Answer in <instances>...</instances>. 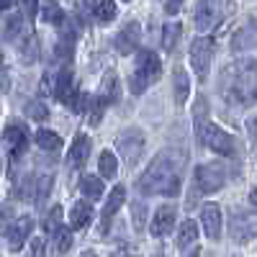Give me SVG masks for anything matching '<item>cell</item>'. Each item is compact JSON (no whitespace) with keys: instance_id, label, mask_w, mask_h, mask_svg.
<instances>
[{"instance_id":"46","label":"cell","mask_w":257,"mask_h":257,"mask_svg":"<svg viewBox=\"0 0 257 257\" xmlns=\"http://www.w3.org/2000/svg\"><path fill=\"white\" fill-rule=\"evenodd\" d=\"M198 254H201V249H198V247H196V249H190V252H185V254H183V257H198Z\"/></svg>"},{"instance_id":"11","label":"cell","mask_w":257,"mask_h":257,"mask_svg":"<svg viewBox=\"0 0 257 257\" xmlns=\"http://www.w3.org/2000/svg\"><path fill=\"white\" fill-rule=\"evenodd\" d=\"M80 88L75 85V77H72V72L70 70H59L57 75H54V90H52V95L62 103V105H67V108L72 111V105H75V100L80 98Z\"/></svg>"},{"instance_id":"5","label":"cell","mask_w":257,"mask_h":257,"mask_svg":"<svg viewBox=\"0 0 257 257\" xmlns=\"http://www.w3.org/2000/svg\"><path fill=\"white\" fill-rule=\"evenodd\" d=\"M229 237L237 244L257 239V211L252 208H231L229 211Z\"/></svg>"},{"instance_id":"3","label":"cell","mask_w":257,"mask_h":257,"mask_svg":"<svg viewBox=\"0 0 257 257\" xmlns=\"http://www.w3.org/2000/svg\"><path fill=\"white\" fill-rule=\"evenodd\" d=\"M160 72H162V59H160L152 49L137 52L134 70H132V77H128V88H132V93H134V95L147 93V88L160 77Z\"/></svg>"},{"instance_id":"10","label":"cell","mask_w":257,"mask_h":257,"mask_svg":"<svg viewBox=\"0 0 257 257\" xmlns=\"http://www.w3.org/2000/svg\"><path fill=\"white\" fill-rule=\"evenodd\" d=\"M3 142H6L8 160L16 162L29 149V132H26V126L24 123H8L3 128Z\"/></svg>"},{"instance_id":"34","label":"cell","mask_w":257,"mask_h":257,"mask_svg":"<svg viewBox=\"0 0 257 257\" xmlns=\"http://www.w3.org/2000/svg\"><path fill=\"white\" fill-rule=\"evenodd\" d=\"M54 188V175L52 173H44V175H39V183H36V201L34 206H44L47 198H49V193Z\"/></svg>"},{"instance_id":"24","label":"cell","mask_w":257,"mask_h":257,"mask_svg":"<svg viewBox=\"0 0 257 257\" xmlns=\"http://www.w3.org/2000/svg\"><path fill=\"white\" fill-rule=\"evenodd\" d=\"M100 98H105L108 103H118L121 100V85H118V75L111 70L105 72V77L100 80V90H98Z\"/></svg>"},{"instance_id":"13","label":"cell","mask_w":257,"mask_h":257,"mask_svg":"<svg viewBox=\"0 0 257 257\" xmlns=\"http://www.w3.org/2000/svg\"><path fill=\"white\" fill-rule=\"evenodd\" d=\"M175 224H178V208L173 203H165L155 211L152 224H149V234H152L155 239H162L175 229Z\"/></svg>"},{"instance_id":"33","label":"cell","mask_w":257,"mask_h":257,"mask_svg":"<svg viewBox=\"0 0 257 257\" xmlns=\"http://www.w3.org/2000/svg\"><path fill=\"white\" fill-rule=\"evenodd\" d=\"M41 16H44V21H49V24H54L59 29L67 26V13H64L57 3H44L41 6Z\"/></svg>"},{"instance_id":"18","label":"cell","mask_w":257,"mask_h":257,"mask_svg":"<svg viewBox=\"0 0 257 257\" xmlns=\"http://www.w3.org/2000/svg\"><path fill=\"white\" fill-rule=\"evenodd\" d=\"M211 123V105L208 98H196V105H193V132H196V142H203V134Z\"/></svg>"},{"instance_id":"39","label":"cell","mask_w":257,"mask_h":257,"mask_svg":"<svg viewBox=\"0 0 257 257\" xmlns=\"http://www.w3.org/2000/svg\"><path fill=\"white\" fill-rule=\"evenodd\" d=\"M59 226H62V206L57 203V206H54V208L47 213V219H44V231L54 234Z\"/></svg>"},{"instance_id":"31","label":"cell","mask_w":257,"mask_h":257,"mask_svg":"<svg viewBox=\"0 0 257 257\" xmlns=\"http://www.w3.org/2000/svg\"><path fill=\"white\" fill-rule=\"evenodd\" d=\"M80 188H82V193L88 198H100L103 196V190H105V185H103V178L100 175H82V180H80Z\"/></svg>"},{"instance_id":"41","label":"cell","mask_w":257,"mask_h":257,"mask_svg":"<svg viewBox=\"0 0 257 257\" xmlns=\"http://www.w3.org/2000/svg\"><path fill=\"white\" fill-rule=\"evenodd\" d=\"M165 11H167V13H180L183 6H180V3H165Z\"/></svg>"},{"instance_id":"1","label":"cell","mask_w":257,"mask_h":257,"mask_svg":"<svg viewBox=\"0 0 257 257\" xmlns=\"http://www.w3.org/2000/svg\"><path fill=\"white\" fill-rule=\"evenodd\" d=\"M185 160L188 155L180 149H162L160 155H155L142 178L137 180L139 196H178L185 173Z\"/></svg>"},{"instance_id":"7","label":"cell","mask_w":257,"mask_h":257,"mask_svg":"<svg viewBox=\"0 0 257 257\" xmlns=\"http://www.w3.org/2000/svg\"><path fill=\"white\" fill-rule=\"evenodd\" d=\"M234 6L231 3H211V0H206V3H198L196 6V29L198 31H211L216 24H221L224 16L231 13Z\"/></svg>"},{"instance_id":"9","label":"cell","mask_w":257,"mask_h":257,"mask_svg":"<svg viewBox=\"0 0 257 257\" xmlns=\"http://www.w3.org/2000/svg\"><path fill=\"white\" fill-rule=\"evenodd\" d=\"M201 147H208V149H213V152H219L224 157L237 155V139H234L229 132H224V128H219L216 123H208Z\"/></svg>"},{"instance_id":"35","label":"cell","mask_w":257,"mask_h":257,"mask_svg":"<svg viewBox=\"0 0 257 257\" xmlns=\"http://www.w3.org/2000/svg\"><path fill=\"white\" fill-rule=\"evenodd\" d=\"M180 36H183V26H180V24H167V26L162 29V49H165V52H173Z\"/></svg>"},{"instance_id":"23","label":"cell","mask_w":257,"mask_h":257,"mask_svg":"<svg viewBox=\"0 0 257 257\" xmlns=\"http://www.w3.org/2000/svg\"><path fill=\"white\" fill-rule=\"evenodd\" d=\"M173 93H175L178 105H183L190 95V80H188V72L183 70V64H175V70H173Z\"/></svg>"},{"instance_id":"20","label":"cell","mask_w":257,"mask_h":257,"mask_svg":"<svg viewBox=\"0 0 257 257\" xmlns=\"http://www.w3.org/2000/svg\"><path fill=\"white\" fill-rule=\"evenodd\" d=\"M196 242H198V224L193 221V219H183V224L178 229V249L185 254V252L198 247Z\"/></svg>"},{"instance_id":"48","label":"cell","mask_w":257,"mask_h":257,"mask_svg":"<svg viewBox=\"0 0 257 257\" xmlns=\"http://www.w3.org/2000/svg\"><path fill=\"white\" fill-rule=\"evenodd\" d=\"M152 257H165V252H155V254H152Z\"/></svg>"},{"instance_id":"16","label":"cell","mask_w":257,"mask_h":257,"mask_svg":"<svg viewBox=\"0 0 257 257\" xmlns=\"http://www.w3.org/2000/svg\"><path fill=\"white\" fill-rule=\"evenodd\" d=\"M139 41H142V29H139L137 21H132V24H126V26L116 34L113 47H116L121 54H134V52L139 49Z\"/></svg>"},{"instance_id":"2","label":"cell","mask_w":257,"mask_h":257,"mask_svg":"<svg viewBox=\"0 0 257 257\" xmlns=\"http://www.w3.org/2000/svg\"><path fill=\"white\" fill-rule=\"evenodd\" d=\"M219 95L234 108L257 103V59H237L219 75Z\"/></svg>"},{"instance_id":"12","label":"cell","mask_w":257,"mask_h":257,"mask_svg":"<svg viewBox=\"0 0 257 257\" xmlns=\"http://www.w3.org/2000/svg\"><path fill=\"white\" fill-rule=\"evenodd\" d=\"M34 234V219L31 216H18L16 221H11L6 226V244L11 252H18L29 242V237Z\"/></svg>"},{"instance_id":"47","label":"cell","mask_w":257,"mask_h":257,"mask_svg":"<svg viewBox=\"0 0 257 257\" xmlns=\"http://www.w3.org/2000/svg\"><path fill=\"white\" fill-rule=\"evenodd\" d=\"M80 257H95V252H90V249H88V252H82Z\"/></svg>"},{"instance_id":"8","label":"cell","mask_w":257,"mask_h":257,"mask_svg":"<svg viewBox=\"0 0 257 257\" xmlns=\"http://www.w3.org/2000/svg\"><path fill=\"white\" fill-rule=\"evenodd\" d=\"M211 59H213V39L211 36H198L190 44V64H193V70H196L201 82L208 77Z\"/></svg>"},{"instance_id":"38","label":"cell","mask_w":257,"mask_h":257,"mask_svg":"<svg viewBox=\"0 0 257 257\" xmlns=\"http://www.w3.org/2000/svg\"><path fill=\"white\" fill-rule=\"evenodd\" d=\"M26 116L31 121H47L49 118V108L41 100H29L26 103Z\"/></svg>"},{"instance_id":"21","label":"cell","mask_w":257,"mask_h":257,"mask_svg":"<svg viewBox=\"0 0 257 257\" xmlns=\"http://www.w3.org/2000/svg\"><path fill=\"white\" fill-rule=\"evenodd\" d=\"M18 54H21V62L24 64H34L41 57V39L34 31H29L26 39L18 41Z\"/></svg>"},{"instance_id":"32","label":"cell","mask_w":257,"mask_h":257,"mask_svg":"<svg viewBox=\"0 0 257 257\" xmlns=\"http://www.w3.org/2000/svg\"><path fill=\"white\" fill-rule=\"evenodd\" d=\"M36 144H39V149L57 152V149L62 147V137L57 132H49V128H39V132H36Z\"/></svg>"},{"instance_id":"43","label":"cell","mask_w":257,"mask_h":257,"mask_svg":"<svg viewBox=\"0 0 257 257\" xmlns=\"http://www.w3.org/2000/svg\"><path fill=\"white\" fill-rule=\"evenodd\" d=\"M8 85H11V80H8V70L3 67V90H8Z\"/></svg>"},{"instance_id":"30","label":"cell","mask_w":257,"mask_h":257,"mask_svg":"<svg viewBox=\"0 0 257 257\" xmlns=\"http://www.w3.org/2000/svg\"><path fill=\"white\" fill-rule=\"evenodd\" d=\"M21 34H24V16L21 13H11L3 18V36L6 41H16Z\"/></svg>"},{"instance_id":"4","label":"cell","mask_w":257,"mask_h":257,"mask_svg":"<svg viewBox=\"0 0 257 257\" xmlns=\"http://www.w3.org/2000/svg\"><path fill=\"white\" fill-rule=\"evenodd\" d=\"M229 180V165L224 160H213V162H203L196 167V175H193V183H196V190L208 196V193H216L219 188H224V183Z\"/></svg>"},{"instance_id":"36","label":"cell","mask_w":257,"mask_h":257,"mask_svg":"<svg viewBox=\"0 0 257 257\" xmlns=\"http://www.w3.org/2000/svg\"><path fill=\"white\" fill-rule=\"evenodd\" d=\"M105 98H100V95H95V98H90V108H88V123L90 126H98L100 123V118H103V113H105Z\"/></svg>"},{"instance_id":"17","label":"cell","mask_w":257,"mask_h":257,"mask_svg":"<svg viewBox=\"0 0 257 257\" xmlns=\"http://www.w3.org/2000/svg\"><path fill=\"white\" fill-rule=\"evenodd\" d=\"M123 201H126V188H123V185H116V188L111 190L108 201H105V206H103V213H100V234L108 231L111 219L118 213V208H121V203H123Z\"/></svg>"},{"instance_id":"29","label":"cell","mask_w":257,"mask_h":257,"mask_svg":"<svg viewBox=\"0 0 257 257\" xmlns=\"http://www.w3.org/2000/svg\"><path fill=\"white\" fill-rule=\"evenodd\" d=\"M36 183H39L36 175H26L24 180L16 185V198L24 201V203H34L36 201Z\"/></svg>"},{"instance_id":"45","label":"cell","mask_w":257,"mask_h":257,"mask_svg":"<svg viewBox=\"0 0 257 257\" xmlns=\"http://www.w3.org/2000/svg\"><path fill=\"white\" fill-rule=\"evenodd\" d=\"M249 203L257 208V190H252V193H249Z\"/></svg>"},{"instance_id":"40","label":"cell","mask_w":257,"mask_h":257,"mask_svg":"<svg viewBox=\"0 0 257 257\" xmlns=\"http://www.w3.org/2000/svg\"><path fill=\"white\" fill-rule=\"evenodd\" d=\"M29 257H47V244L44 239H34L31 242V254Z\"/></svg>"},{"instance_id":"27","label":"cell","mask_w":257,"mask_h":257,"mask_svg":"<svg viewBox=\"0 0 257 257\" xmlns=\"http://www.w3.org/2000/svg\"><path fill=\"white\" fill-rule=\"evenodd\" d=\"M72 54H75V31H70L64 26L62 39H57V44H54V57L62 59V62H70Z\"/></svg>"},{"instance_id":"25","label":"cell","mask_w":257,"mask_h":257,"mask_svg":"<svg viewBox=\"0 0 257 257\" xmlns=\"http://www.w3.org/2000/svg\"><path fill=\"white\" fill-rule=\"evenodd\" d=\"M72 247V229L70 226H59L54 234H52V254L54 257H62V254H67Z\"/></svg>"},{"instance_id":"19","label":"cell","mask_w":257,"mask_h":257,"mask_svg":"<svg viewBox=\"0 0 257 257\" xmlns=\"http://www.w3.org/2000/svg\"><path fill=\"white\" fill-rule=\"evenodd\" d=\"M88 157H90V137L88 134H75L70 155H67L70 165L72 167H82L85 162H88Z\"/></svg>"},{"instance_id":"22","label":"cell","mask_w":257,"mask_h":257,"mask_svg":"<svg viewBox=\"0 0 257 257\" xmlns=\"http://www.w3.org/2000/svg\"><path fill=\"white\" fill-rule=\"evenodd\" d=\"M90 221H93V206L88 201H77L72 206V211H70V229L72 231H82Z\"/></svg>"},{"instance_id":"28","label":"cell","mask_w":257,"mask_h":257,"mask_svg":"<svg viewBox=\"0 0 257 257\" xmlns=\"http://www.w3.org/2000/svg\"><path fill=\"white\" fill-rule=\"evenodd\" d=\"M116 173H118V160H116V155L111 152V149H103L100 160H98V175L108 180V178H116Z\"/></svg>"},{"instance_id":"6","label":"cell","mask_w":257,"mask_h":257,"mask_svg":"<svg viewBox=\"0 0 257 257\" xmlns=\"http://www.w3.org/2000/svg\"><path fill=\"white\" fill-rule=\"evenodd\" d=\"M116 147H118V152H121L123 162H126L128 167H134V165L142 160V155H144L147 137L139 132V128H126V132H121V134H118Z\"/></svg>"},{"instance_id":"37","label":"cell","mask_w":257,"mask_h":257,"mask_svg":"<svg viewBox=\"0 0 257 257\" xmlns=\"http://www.w3.org/2000/svg\"><path fill=\"white\" fill-rule=\"evenodd\" d=\"M132 224L137 231H142L147 224V203H142V198L132 201Z\"/></svg>"},{"instance_id":"15","label":"cell","mask_w":257,"mask_h":257,"mask_svg":"<svg viewBox=\"0 0 257 257\" xmlns=\"http://www.w3.org/2000/svg\"><path fill=\"white\" fill-rule=\"evenodd\" d=\"M201 224H203V234L211 239V242H216L221 237V208L219 203H203L201 206Z\"/></svg>"},{"instance_id":"26","label":"cell","mask_w":257,"mask_h":257,"mask_svg":"<svg viewBox=\"0 0 257 257\" xmlns=\"http://www.w3.org/2000/svg\"><path fill=\"white\" fill-rule=\"evenodd\" d=\"M116 11H118V6L111 3V0H103V3H88V13H90V18L98 21V24H111V21L116 18Z\"/></svg>"},{"instance_id":"14","label":"cell","mask_w":257,"mask_h":257,"mask_svg":"<svg viewBox=\"0 0 257 257\" xmlns=\"http://www.w3.org/2000/svg\"><path fill=\"white\" fill-rule=\"evenodd\" d=\"M249 49H257V21L249 18L242 29L234 31L231 36V52L234 54H244Z\"/></svg>"},{"instance_id":"42","label":"cell","mask_w":257,"mask_h":257,"mask_svg":"<svg viewBox=\"0 0 257 257\" xmlns=\"http://www.w3.org/2000/svg\"><path fill=\"white\" fill-rule=\"evenodd\" d=\"M249 132H252V137H257V116L249 121Z\"/></svg>"},{"instance_id":"44","label":"cell","mask_w":257,"mask_h":257,"mask_svg":"<svg viewBox=\"0 0 257 257\" xmlns=\"http://www.w3.org/2000/svg\"><path fill=\"white\" fill-rule=\"evenodd\" d=\"M113 257H134V252H128V249H118Z\"/></svg>"}]
</instances>
